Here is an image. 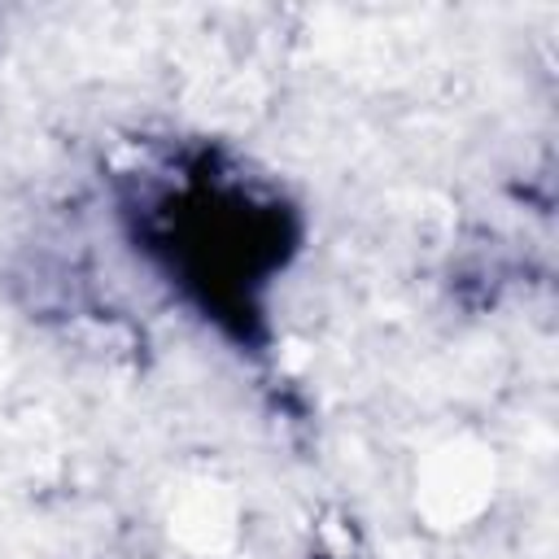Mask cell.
Masks as SVG:
<instances>
[{"label": "cell", "instance_id": "obj_1", "mask_svg": "<svg viewBox=\"0 0 559 559\" xmlns=\"http://www.w3.org/2000/svg\"><path fill=\"white\" fill-rule=\"evenodd\" d=\"M140 249L166 280L240 341L258 336L262 288L297 249L293 210L214 157L140 183L127 205Z\"/></svg>", "mask_w": 559, "mask_h": 559}]
</instances>
